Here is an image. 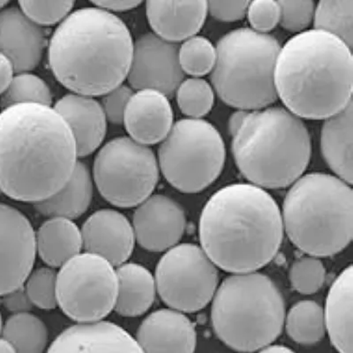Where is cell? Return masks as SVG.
I'll return each mask as SVG.
<instances>
[{"label":"cell","instance_id":"obj_1","mask_svg":"<svg viewBox=\"0 0 353 353\" xmlns=\"http://www.w3.org/2000/svg\"><path fill=\"white\" fill-rule=\"evenodd\" d=\"M77 157L74 135L53 107L22 103L0 112V193L46 200L70 179Z\"/></svg>","mask_w":353,"mask_h":353},{"label":"cell","instance_id":"obj_2","mask_svg":"<svg viewBox=\"0 0 353 353\" xmlns=\"http://www.w3.org/2000/svg\"><path fill=\"white\" fill-rule=\"evenodd\" d=\"M283 237L279 205L254 185L241 183L220 189L201 213L203 250L227 272L251 273L266 266L276 256Z\"/></svg>","mask_w":353,"mask_h":353},{"label":"cell","instance_id":"obj_3","mask_svg":"<svg viewBox=\"0 0 353 353\" xmlns=\"http://www.w3.org/2000/svg\"><path fill=\"white\" fill-rule=\"evenodd\" d=\"M134 40L114 14L87 8L72 12L50 40V70L72 93L105 96L121 86L130 69Z\"/></svg>","mask_w":353,"mask_h":353},{"label":"cell","instance_id":"obj_4","mask_svg":"<svg viewBox=\"0 0 353 353\" xmlns=\"http://www.w3.org/2000/svg\"><path fill=\"white\" fill-rule=\"evenodd\" d=\"M352 49L324 31L307 30L281 47L275 68L277 97L299 119H325L351 102Z\"/></svg>","mask_w":353,"mask_h":353},{"label":"cell","instance_id":"obj_5","mask_svg":"<svg viewBox=\"0 0 353 353\" xmlns=\"http://www.w3.org/2000/svg\"><path fill=\"white\" fill-rule=\"evenodd\" d=\"M232 154L239 172L261 188L294 184L307 168L312 143L308 129L283 107L250 112L232 137Z\"/></svg>","mask_w":353,"mask_h":353},{"label":"cell","instance_id":"obj_6","mask_svg":"<svg viewBox=\"0 0 353 353\" xmlns=\"http://www.w3.org/2000/svg\"><path fill=\"white\" fill-rule=\"evenodd\" d=\"M282 219L289 239L304 253L339 254L352 239V187L325 173L302 176L286 194Z\"/></svg>","mask_w":353,"mask_h":353},{"label":"cell","instance_id":"obj_7","mask_svg":"<svg viewBox=\"0 0 353 353\" xmlns=\"http://www.w3.org/2000/svg\"><path fill=\"white\" fill-rule=\"evenodd\" d=\"M214 330L226 345L250 353L267 347L281 334L285 302L279 290L263 274L228 277L214 296Z\"/></svg>","mask_w":353,"mask_h":353},{"label":"cell","instance_id":"obj_8","mask_svg":"<svg viewBox=\"0 0 353 353\" xmlns=\"http://www.w3.org/2000/svg\"><path fill=\"white\" fill-rule=\"evenodd\" d=\"M281 44L269 34L241 28L216 43L210 81L221 100L238 110H258L277 99L275 68Z\"/></svg>","mask_w":353,"mask_h":353},{"label":"cell","instance_id":"obj_9","mask_svg":"<svg viewBox=\"0 0 353 353\" xmlns=\"http://www.w3.org/2000/svg\"><path fill=\"white\" fill-rule=\"evenodd\" d=\"M157 161L160 171L173 188L182 193H199L209 188L222 172L225 143L210 122L181 119L161 143Z\"/></svg>","mask_w":353,"mask_h":353},{"label":"cell","instance_id":"obj_10","mask_svg":"<svg viewBox=\"0 0 353 353\" xmlns=\"http://www.w3.org/2000/svg\"><path fill=\"white\" fill-rule=\"evenodd\" d=\"M159 172V161L150 147L122 137L101 148L94 160L93 179L108 203L128 209L152 195Z\"/></svg>","mask_w":353,"mask_h":353},{"label":"cell","instance_id":"obj_11","mask_svg":"<svg viewBox=\"0 0 353 353\" xmlns=\"http://www.w3.org/2000/svg\"><path fill=\"white\" fill-rule=\"evenodd\" d=\"M57 301L63 313L79 323H97L115 307L118 276L99 255L79 254L57 273Z\"/></svg>","mask_w":353,"mask_h":353},{"label":"cell","instance_id":"obj_12","mask_svg":"<svg viewBox=\"0 0 353 353\" xmlns=\"http://www.w3.org/2000/svg\"><path fill=\"white\" fill-rule=\"evenodd\" d=\"M154 281L166 305L181 313H194L206 307L215 296L219 275L203 248L181 244L161 258Z\"/></svg>","mask_w":353,"mask_h":353},{"label":"cell","instance_id":"obj_13","mask_svg":"<svg viewBox=\"0 0 353 353\" xmlns=\"http://www.w3.org/2000/svg\"><path fill=\"white\" fill-rule=\"evenodd\" d=\"M179 43L167 42L154 33L141 34L134 42L128 74L132 90H153L168 99L185 80L179 61Z\"/></svg>","mask_w":353,"mask_h":353},{"label":"cell","instance_id":"obj_14","mask_svg":"<svg viewBox=\"0 0 353 353\" xmlns=\"http://www.w3.org/2000/svg\"><path fill=\"white\" fill-rule=\"evenodd\" d=\"M36 254V233L30 220L0 203V296L24 285Z\"/></svg>","mask_w":353,"mask_h":353},{"label":"cell","instance_id":"obj_15","mask_svg":"<svg viewBox=\"0 0 353 353\" xmlns=\"http://www.w3.org/2000/svg\"><path fill=\"white\" fill-rule=\"evenodd\" d=\"M185 225L181 205L163 194L151 195L139 205L132 220L135 241L151 252L175 247L184 234Z\"/></svg>","mask_w":353,"mask_h":353},{"label":"cell","instance_id":"obj_16","mask_svg":"<svg viewBox=\"0 0 353 353\" xmlns=\"http://www.w3.org/2000/svg\"><path fill=\"white\" fill-rule=\"evenodd\" d=\"M46 48L43 28L17 6L0 11V52L8 57L15 74L30 72L39 65Z\"/></svg>","mask_w":353,"mask_h":353},{"label":"cell","instance_id":"obj_17","mask_svg":"<svg viewBox=\"0 0 353 353\" xmlns=\"http://www.w3.org/2000/svg\"><path fill=\"white\" fill-rule=\"evenodd\" d=\"M81 232L85 250L105 258L114 267L125 263L134 252V228L119 211H97L88 217Z\"/></svg>","mask_w":353,"mask_h":353},{"label":"cell","instance_id":"obj_18","mask_svg":"<svg viewBox=\"0 0 353 353\" xmlns=\"http://www.w3.org/2000/svg\"><path fill=\"white\" fill-rule=\"evenodd\" d=\"M47 353H144L130 334L109 321L80 323L63 332Z\"/></svg>","mask_w":353,"mask_h":353},{"label":"cell","instance_id":"obj_19","mask_svg":"<svg viewBox=\"0 0 353 353\" xmlns=\"http://www.w3.org/2000/svg\"><path fill=\"white\" fill-rule=\"evenodd\" d=\"M173 121L168 97L159 91L143 90L137 91L129 100L123 124L132 140L149 147L165 140Z\"/></svg>","mask_w":353,"mask_h":353},{"label":"cell","instance_id":"obj_20","mask_svg":"<svg viewBox=\"0 0 353 353\" xmlns=\"http://www.w3.org/2000/svg\"><path fill=\"white\" fill-rule=\"evenodd\" d=\"M196 331L181 312L161 309L139 327L137 341L144 353H194Z\"/></svg>","mask_w":353,"mask_h":353},{"label":"cell","instance_id":"obj_21","mask_svg":"<svg viewBox=\"0 0 353 353\" xmlns=\"http://www.w3.org/2000/svg\"><path fill=\"white\" fill-rule=\"evenodd\" d=\"M74 135L78 157L93 154L105 141L107 119L103 107L94 97L68 94L53 107Z\"/></svg>","mask_w":353,"mask_h":353},{"label":"cell","instance_id":"obj_22","mask_svg":"<svg viewBox=\"0 0 353 353\" xmlns=\"http://www.w3.org/2000/svg\"><path fill=\"white\" fill-rule=\"evenodd\" d=\"M148 21L154 34L179 43L196 36L208 14L207 1H148Z\"/></svg>","mask_w":353,"mask_h":353},{"label":"cell","instance_id":"obj_23","mask_svg":"<svg viewBox=\"0 0 353 353\" xmlns=\"http://www.w3.org/2000/svg\"><path fill=\"white\" fill-rule=\"evenodd\" d=\"M321 150L337 178L352 184V101L337 114L325 119L321 132Z\"/></svg>","mask_w":353,"mask_h":353},{"label":"cell","instance_id":"obj_24","mask_svg":"<svg viewBox=\"0 0 353 353\" xmlns=\"http://www.w3.org/2000/svg\"><path fill=\"white\" fill-rule=\"evenodd\" d=\"M93 198V179L87 163L78 161L74 171L61 190L34 203L41 215L74 220L83 216Z\"/></svg>","mask_w":353,"mask_h":353},{"label":"cell","instance_id":"obj_25","mask_svg":"<svg viewBox=\"0 0 353 353\" xmlns=\"http://www.w3.org/2000/svg\"><path fill=\"white\" fill-rule=\"evenodd\" d=\"M325 327L340 353H352V266L343 270L327 295Z\"/></svg>","mask_w":353,"mask_h":353},{"label":"cell","instance_id":"obj_26","mask_svg":"<svg viewBox=\"0 0 353 353\" xmlns=\"http://www.w3.org/2000/svg\"><path fill=\"white\" fill-rule=\"evenodd\" d=\"M118 295L115 311L124 317L146 313L156 298V281L152 274L140 264L124 263L117 270Z\"/></svg>","mask_w":353,"mask_h":353},{"label":"cell","instance_id":"obj_27","mask_svg":"<svg viewBox=\"0 0 353 353\" xmlns=\"http://www.w3.org/2000/svg\"><path fill=\"white\" fill-rule=\"evenodd\" d=\"M36 245L41 259L52 268L62 267L83 248L81 230L72 220L62 217L43 223L36 234Z\"/></svg>","mask_w":353,"mask_h":353},{"label":"cell","instance_id":"obj_28","mask_svg":"<svg viewBox=\"0 0 353 353\" xmlns=\"http://www.w3.org/2000/svg\"><path fill=\"white\" fill-rule=\"evenodd\" d=\"M2 334L17 353H43L48 343L46 324L30 313L12 314L3 325Z\"/></svg>","mask_w":353,"mask_h":353},{"label":"cell","instance_id":"obj_29","mask_svg":"<svg viewBox=\"0 0 353 353\" xmlns=\"http://www.w3.org/2000/svg\"><path fill=\"white\" fill-rule=\"evenodd\" d=\"M285 323L289 336L301 345H314L325 334L323 309L314 301H303L293 305Z\"/></svg>","mask_w":353,"mask_h":353},{"label":"cell","instance_id":"obj_30","mask_svg":"<svg viewBox=\"0 0 353 353\" xmlns=\"http://www.w3.org/2000/svg\"><path fill=\"white\" fill-rule=\"evenodd\" d=\"M352 0L320 1L315 6L314 30L324 31L352 49Z\"/></svg>","mask_w":353,"mask_h":353},{"label":"cell","instance_id":"obj_31","mask_svg":"<svg viewBox=\"0 0 353 353\" xmlns=\"http://www.w3.org/2000/svg\"><path fill=\"white\" fill-rule=\"evenodd\" d=\"M22 103L52 106V94L42 78L30 72L17 74L5 93L0 96V108Z\"/></svg>","mask_w":353,"mask_h":353},{"label":"cell","instance_id":"obj_32","mask_svg":"<svg viewBox=\"0 0 353 353\" xmlns=\"http://www.w3.org/2000/svg\"><path fill=\"white\" fill-rule=\"evenodd\" d=\"M176 102L183 114L201 119L213 108L215 91L203 78L185 79L176 91Z\"/></svg>","mask_w":353,"mask_h":353},{"label":"cell","instance_id":"obj_33","mask_svg":"<svg viewBox=\"0 0 353 353\" xmlns=\"http://www.w3.org/2000/svg\"><path fill=\"white\" fill-rule=\"evenodd\" d=\"M216 59V47L206 37L194 36L179 44V65L185 74L194 78L209 74L215 66Z\"/></svg>","mask_w":353,"mask_h":353},{"label":"cell","instance_id":"obj_34","mask_svg":"<svg viewBox=\"0 0 353 353\" xmlns=\"http://www.w3.org/2000/svg\"><path fill=\"white\" fill-rule=\"evenodd\" d=\"M326 279V270L317 257L304 256L293 263L290 270V280L296 291L311 295L319 291Z\"/></svg>","mask_w":353,"mask_h":353},{"label":"cell","instance_id":"obj_35","mask_svg":"<svg viewBox=\"0 0 353 353\" xmlns=\"http://www.w3.org/2000/svg\"><path fill=\"white\" fill-rule=\"evenodd\" d=\"M56 285L57 273L50 268H40L33 271L24 283L33 305L44 310H52L58 305Z\"/></svg>","mask_w":353,"mask_h":353},{"label":"cell","instance_id":"obj_36","mask_svg":"<svg viewBox=\"0 0 353 353\" xmlns=\"http://www.w3.org/2000/svg\"><path fill=\"white\" fill-rule=\"evenodd\" d=\"M19 8L39 26L59 24L71 14L74 1H20Z\"/></svg>","mask_w":353,"mask_h":353},{"label":"cell","instance_id":"obj_37","mask_svg":"<svg viewBox=\"0 0 353 353\" xmlns=\"http://www.w3.org/2000/svg\"><path fill=\"white\" fill-rule=\"evenodd\" d=\"M280 8L279 24L292 33L307 31L314 21V1H277Z\"/></svg>","mask_w":353,"mask_h":353},{"label":"cell","instance_id":"obj_38","mask_svg":"<svg viewBox=\"0 0 353 353\" xmlns=\"http://www.w3.org/2000/svg\"><path fill=\"white\" fill-rule=\"evenodd\" d=\"M247 15L251 30L260 34H268L279 24V2L273 0H254L249 2Z\"/></svg>","mask_w":353,"mask_h":353},{"label":"cell","instance_id":"obj_39","mask_svg":"<svg viewBox=\"0 0 353 353\" xmlns=\"http://www.w3.org/2000/svg\"><path fill=\"white\" fill-rule=\"evenodd\" d=\"M134 90L128 85L122 84L103 96L101 105L106 117L107 121L113 125H122L128 103Z\"/></svg>","mask_w":353,"mask_h":353},{"label":"cell","instance_id":"obj_40","mask_svg":"<svg viewBox=\"0 0 353 353\" xmlns=\"http://www.w3.org/2000/svg\"><path fill=\"white\" fill-rule=\"evenodd\" d=\"M249 1H210L208 14L225 22L241 21L247 15Z\"/></svg>","mask_w":353,"mask_h":353},{"label":"cell","instance_id":"obj_41","mask_svg":"<svg viewBox=\"0 0 353 353\" xmlns=\"http://www.w3.org/2000/svg\"><path fill=\"white\" fill-rule=\"evenodd\" d=\"M1 297L0 301H1L3 307L14 314L30 313L33 307L32 302L28 298L24 285L6 293Z\"/></svg>","mask_w":353,"mask_h":353},{"label":"cell","instance_id":"obj_42","mask_svg":"<svg viewBox=\"0 0 353 353\" xmlns=\"http://www.w3.org/2000/svg\"><path fill=\"white\" fill-rule=\"evenodd\" d=\"M14 74V68L10 59L0 52V96L8 90Z\"/></svg>","mask_w":353,"mask_h":353},{"label":"cell","instance_id":"obj_43","mask_svg":"<svg viewBox=\"0 0 353 353\" xmlns=\"http://www.w3.org/2000/svg\"><path fill=\"white\" fill-rule=\"evenodd\" d=\"M94 6L109 12H127L138 8L141 1H94Z\"/></svg>","mask_w":353,"mask_h":353},{"label":"cell","instance_id":"obj_44","mask_svg":"<svg viewBox=\"0 0 353 353\" xmlns=\"http://www.w3.org/2000/svg\"><path fill=\"white\" fill-rule=\"evenodd\" d=\"M249 113H250V112H248V110H236L235 112H233L231 117H230L228 129L230 134H231L232 137L237 134L239 129L242 127V125L244 124Z\"/></svg>","mask_w":353,"mask_h":353},{"label":"cell","instance_id":"obj_45","mask_svg":"<svg viewBox=\"0 0 353 353\" xmlns=\"http://www.w3.org/2000/svg\"><path fill=\"white\" fill-rule=\"evenodd\" d=\"M259 353H295V352H293L291 349L285 347V346L272 345V346H267V347H265L263 350V351H261Z\"/></svg>","mask_w":353,"mask_h":353},{"label":"cell","instance_id":"obj_46","mask_svg":"<svg viewBox=\"0 0 353 353\" xmlns=\"http://www.w3.org/2000/svg\"><path fill=\"white\" fill-rule=\"evenodd\" d=\"M0 353H17V352L10 343L6 341L5 339H0Z\"/></svg>","mask_w":353,"mask_h":353},{"label":"cell","instance_id":"obj_47","mask_svg":"<svg viewBox=\"0 0 353 353\" xmlns=\"http://www.w3.org/2000/svg\"><path fill=\"white\" fill-rule=\"evenodd\" d=\"M9 5L8 1H0V11L2 10V9H4Z\"/></svg>","mask_w":353,"mask_h":353},{"label":"cell","instance_id":"obj_48","mask_svg":"<svg viewBox=\"0 0 353 353\" xmlns=\"http://www.w3.org/2000/svg\"><path fill=\"white\" fill-rule=\"evenodd\" d=\"M2 330H3V321H2L1 313H0V334L2 333Z\"/></svg>","mask_w":353,"mask_h":353},{"label":"cell","instance_id":"obj_49","mask_svg":"<svg viewBox=\"0 0 353 353\" xmlns=\"http://www.w3.org/2000/svg\"><path fill=\"white\" fill-rule=\"evenodd\" d=\"M0 194H1V193H0Z\"/></svg>","mask_w":353,"mask_h":353}]
</instances>
